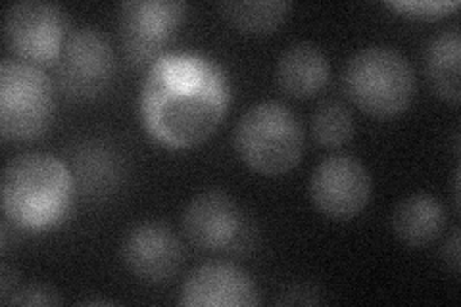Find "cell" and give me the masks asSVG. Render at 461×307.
Here are the masks:
<instances>
[{"label":"cell","mask_w":461,"mask_h":307,"mask_svg":"<svg viewBox=\"0 0 461 307\" xmlns=\"http://www.w3.org/2000/svg\"><path fill=\"white\" fill-rule=\"evenodd\" d=\"M229 100V79L218 62L200 52H167L147 71L139 112L152 139L169 149H189L220 127Z\"/></svg>","instance_id":"6da1fadb"},{"label":"cell","mask_w":461,"mask_h":307,"mask_svg":"<svg viewBox=\"0 0 461 307\" xmlns=\"http://www.w3.org/2000/svg\"><path fill=\"white\" fill-rule=\"evenodd\" d=\"M76 179L60 158L27 152L12 158L3 171L0 196L5 215L23 229L58 225L74 202Z\"/></svg>","instance_id":"7a4b0ae2"},{"label":"cell","mask_w":461,"mask_h":307,"mask_svg":"<svg viewBox=\"0 0 461 307\" xmlns=\"http://www.w3.org/2000/svg\"><path fill=\"white\" fill-rule=\"evenodd\" d=\"M235 150L252 171L283 175L294 169L304 152V129L283 102L264 100L240 115Z\"/></svg>","instance_id":"3957f363"},{"label":"cell","mask_w":461,"mask_h":307,"mask_svg":"<svg viewBox=\"0 0 461 307\" xmlns=\"http://www.w3.org/2000/svg\"><path fill=\"white\" fill-rule=\"evenodd\" d=\"M415 73L408 58L391 47L359 49L344 68V91L375 118H394L415 96Z\"/></svg>","instance_id":"277c9868"},{"label":"cell","mask_w":461,"mask_h":307,"mask_svg":"<svg viewBox=\"0 0 461 307\" xmlns=\"http://www.w3.org/2000/svg\"><path fill=\"white\" fill-rule=\"evenodd\" d=\"M54 118V85L37 64L5 58L0 64V135L33 140Z\"/></svg>","instance_id":"5b68a950"},{"label":"cell","mask_w":461,"mask_h":307,"mask_svg":"<svg viewBox=\"0 0 461 307\" xmlns=\"http://www.w3.org/2000/svg\"><path fill=\"white\" fill-rule=\"evenodd\" d=\"M56 83L74 100L103 95L115 73V56L108 37L96 27L71 29L54 62Z\"/></svg>","instance_id":"8992f818"},{"label":"cell","mask_w":461,"mask_h":307,"mask_svg":"<svg viewBox=\"0 0 461 307\" xmlns=\"http://www.w3.org/2000/svg\"><path fill=\"white\" fill-rule=\"evenodd\" d=\"M69 32L66 10L54 3L22 0L5 12L6 45L25 62L54 64Z\"/></svg>","instance_id":"52a82bcc"},{"label":"cell","mask_w":461,"mask_h":307,"mask_svg":"<svg viewBox=\"0 0 461 307\" xmlns=\"http://www.w3.org/2000/svg\"><path fill=\"white\" fill-rule=\"evenodd\" d=\"M186 10L179 0H125L118 6V35L129 64L142 66L160 56Z\"/></svg>","instance_id":"ba28073f"},{"label":"cell","mask_w":461,"mask_h":307,"mask_svg":"<svg viewBox=\"0 0 461 307\" xmlns=\"http://www.w3.org/2000/svg\"><path fill=\"white\" fill-rule=\"evenodd\" d=\"M373 185L367 167L357 158L335 154L317 166L310 179L313 206L330 219H352L371 200Z\"/></svg>","instance_id":"9c48e42d"},{"label":"cell","mask_w":461,"mask_h":307,"mask_svg":"<svg viewBox=\"0 0 461 307\" xmlns=\"http://www.w3.org/2000/svg\"><path fill=\"white\" fill-rule=\"evenodd\" d=\"M127 271L139 281L160 284L176 276L183 263L179 237L166 223L142 221L127 232L122 246Z\"/></svg>","instance_id":"30bf717a"},{"label":"cell","mask_w":461,"mask_h":307,"mask_svg":"<svg viewBox=\"0 0 461 307\" xmlns=\"http://www.w3.org/2000/svg\"><path fill=\"white\" fill-rule=\"evenodd\" d=\"M179 303L185 307H252L258 303L254 281L247 271L225 261L198 266L186 276Z\"/></svg>","instance_id":"8fae6325"},{"label":"cell","mask_w":461,"mask_h":307,"mask_svg":"<svg viewBox=\"0 0 461 307\" xmlns=\"http://www.w3.org/2000/svg\"><path fill=\"white\" fill-rule=\"evenodd\" d=\"M240 210L223 190H204L183 212V232L200 250H223L240 237Z\"/></svg>","instance_id":"7c38bea8"},{"label":"cell","mask_w":461,"mask_h":307,"mask_svg":"<svg viewBox=\"0 0 461 307\" xmlns=\"http://www.w3.org/2000/svg\"><path fill=\"white\" fill-rule=\"evenodd\" d=\"M276 77L285 95L293 98H310L327 85L329 60L315 42L296 41L281 52Z\"/></svg>","instance_id":"4fadbf2b"},{"label":"cell","mask_w":461,"mask_h":307,"mask_svg":"<svg viewBox=\"0 0 461 307\" xmlns=\"http://www.w3.org/2000/svg\"><path fill=\"white\" fill-rule=\"evenodd\" d=\"M446 225L442 203L427 193L403 198L393 213V230L400 242L421 248L435 240Z\"/></svg>","instance_id":"5bb4252c"},{"label":"cell","mask_w":461,"mask_h":307,"mask_svg":"<svg viewBox=\"0 0 461 307\" xmlns=\"http://www.w3.org/2000/svg\"><path fill=\"white\" fill-rule=\"evenodd\" d=\"M459 58H461V35L457 27L444 29L429 41L423 56L425 76L442 100L457 104L461 96L459 86Z\"/></svg>","instance_id":"9a60e30c"},{"label":"cell","mask_w":461,"mask_h":307,"mask_svg":"<svg viewBox=\"0 0 461 307\" xmlns=\"http://www.w3.org/2000/svg\"><path fill=\"white\" fill-rule=\"evenodd\" d=\"M288 8L291 5L285 0H252V3L250 0H242V3L227 0L220 5L223 18L230 25L256 35L271 33L273 29H277L286 18Z\"/></svg>","instance_id":"2e32d148"},{"label":"cell","mask_w":461,"mask_h":307,"mask_svg":"<svg viewBox=\"0 0 461 307\" xmlns=\"http://www.w3.org/2000/svg\"><path fill=\"white\" fill-rule=\"evenodd\" d=\"M74 166L79 186L83 188V193L91 196L106 194L118 183L120 166L112 152L100 144L83 146L74 158Z\"/></svg>","instance_id":"e0dca14e"},{"label":"cell","mask_w":461,"mask_h":307,"mask_svg":"<svg viewBox=\"0 0 461 307\" xmlns=\"http://www.w3.org/2000/svg\"><path fill=\"white\" fill-rule=\"evenodd\" d=\"M312 135L325 149H339L354 135V115L340 100H325L312 115Z\"/></svg>","instance_id":"ac0fdd59"},{"label":"cell","mask_w":461,"mask_h":307,"mask_svg":"<svg viewBox=\"0 0 461 307\" xmlns=\"http://www.w3.org/2000/svg\"><path fill=\"white\" fill-rule=\"evenodd\" d=\"M388 6L417 20H438L459 6L457 0H394Z\"/></svg>","instance_id":"d6986e66"},{"label":"cell","mask_w":461,"mask_h":307,"mask_svg":"<svg viewBox=\"0 0 461 307\" xmlns=\"http://www.w3.org/2000/svg\"><path fill=\"white\" fill-rule=\"evenodd\" d=\"M10 305H32V307H52L60 305L62 298L58 294V290L45 283H32L18 286L16 292L8 298Z\"/></svg>","instance_id":"ffe728a7"},{"label":"cell","mask_w":461,"mask_h":307,"mask_svg":"<svg viewBox=\"0 0 461 307\" xmlns=\"http://www.w3.org/2000/svg\"><path fill=\"white\" fill-rule=\"evenodd\" d=\"M277 303H320V292L312 284H291L281 292V298L276 300Z\"/></svg>","instance_id":"44dd1931"},{"label":"cell","mask_w":461,"mask_h":307,"mask_svg":"<svg viewBox=\"0 0 461 307\" xmlns=\"http://www.w3.org/2000/svg\"><path fill=\"white\" fill-rule=\"evenodd\" d=\"M18 288V275L14 271L8 263L0 266V302L6 303L8 298L16 292Z\"/></svg>","instance_id":"7402d4cb"},{"label":"cell","mask_w":461,"mask_h":307,"mask_svg":"<svg viewBox=\"0 0 461 307\" xmlns=\"http://www.w3.org/2000/svg\"><path fill=\"white\" fill-rule=\"evenodd\" d=\"M444 261H446V266H448L456 275L459 273V230L457 229L452 232L450 240H446Z\"/></svg>","instance_id":"603a6c76"}]
</instances>
